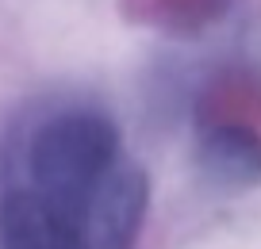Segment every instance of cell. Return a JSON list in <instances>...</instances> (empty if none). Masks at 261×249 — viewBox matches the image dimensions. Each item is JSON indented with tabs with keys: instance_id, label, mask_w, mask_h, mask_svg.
<instances>
[{
	"instance_id": "1",
	"label": "cell",
	"mask_w": 261,
	"mask_h": 249,
	"mask_svg": "<svg viewBox=\"0 0 261 249\" xmlns=\"http://www.w3.org/2000/svg\"><path fill=\"white\" fill-rule=\"evenodd\" d=\"M115 123L89 107L50 115L27 142V188L73 218L123 165Z\"/></svg>"
},
{
	"instance_id": "2",
	"label": "cell",
	"mask_w": 261,
	"mask_h": 249,
	"mask_svg": "<svg viewBox=\"0 0 261 249\" xmlns=\"http://www.w3.org/2000/svg\"><path fill=\"white\" fill-rule=\"evenodd\" d=\"M0 249H89L69 218L31 188H12L0 200Z\"/></svg>"
},
{
	"instance_id": "3",
	"label": "cell",
	"mask_w": 261,
	"mask_h": 249,
	"mask_svg": "<svg viewBox=\"0 0 261 249\" xmlns=\"http://www.w3.org/2000/svg\"><path fill=\"white\" fill-rule=\"evenodd\" d=\"M200 165L215 184H257L261 180V138L242 123L207 127L200 138Z\"/></svg>"
}]
</instances>
